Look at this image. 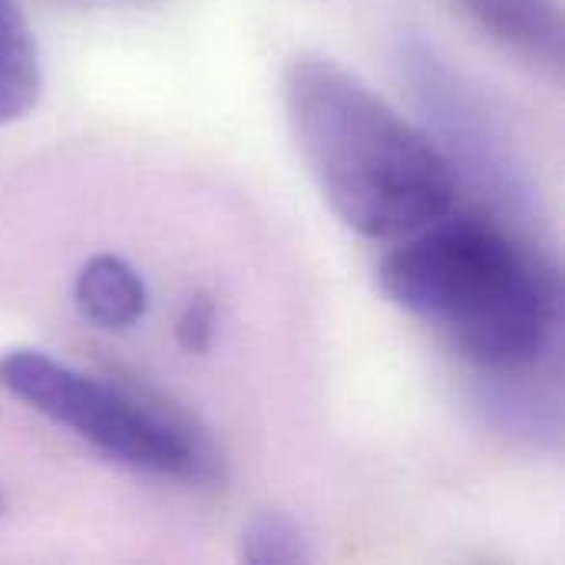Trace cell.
I'll use <instances>...</instances> for the list:
<instances>
[{
  "instance_id": "obj_8",
  "label": "cell",
  "mask_w": 565,
  "mask_h": 565,
  "mask_svg": "<svg viewBox=\"0 0 565 565\" xmlns=\"http://www.w3.org/2000/svg\"><path fill=\"white\" fill-rule=\"evenodd\" d=\"M218 331V305L209 291H192L175 321V341L185 354H209Z\"/></svg>"
},
{
  "instance_id": "obj_2",
  "label": "cell",
  "mask_w": 565,
  "mask_h": 565,
  "mask_svg": "<svg viewBox=\"0 0 565 565\" xmlns=\"http://www.w3.org/2000/svg\"><path fill=\"white\" fill-rule=\"evenodd\" d=\"M377 285L490 374H523L556 348V271L490 215L447 212L394 242Z\"/></svg>"
},
{
  "instance_id": "obj_4",
  "label": "cell",
  "mask_w": 565,
  "mask_h": 565,
  "mask_svg": "<svg viewBox=\"0 0 565 565\" xmlns=\"http://www.w3.org/2000/svg\"><path fill=\"white\" fill-rule=\"evenodd\" d=\"M463 17L507 53L546 76L563 73V3L559 0H454Z\"/></svg>"
},
{
  "instance_id": "obj_10",
  "label": "cell",
  "mask_w": 565,
  "mask_h": 565,
  "mask_svg": "<svg viewBox=\"0 0 565 565\" xmlns=\"http://www.w3.org/2000/svg\"><path fill=\"white\" fill-rule=\"evenodd\" d=\"M7 510V500H3V493H0V513Z\"/></svg>"
},
{
  "instance_id": "obj_7",
  "label": "cell",
  "mask_w": 565,
  "mask_h": 565,
  "mask_svg": "<svg viewBox=\"0 0 565 565\" xmlns=\"http://www.w3.org/2000/svg\"><path fill=\"white\" fill-rule=\"evenodd\" d=\"M238 559L252 565L311 563V546L305 530L278 510L252 516L238 536Z\"/></svg>"
},
{
  "instance_id": "obj_3",
  "label": "cell",
  "mask_w": 565,
  "mask_h": 565,
  "mask_svg": "<svg viewBox=\"0 0 565 565\" xmlns=\"http://www.w3.org/2000/svg\"><path fill=\"white\" fill-rule=\"evenodd\" d=\"M0 387L122 467L192 483L222 480V454L209 430L146 384L103 381L20 348L0 358Z\"/></svg>"
},
{
  "instance_id": "obj_6",
  "label": "cell",
  "mask_w": 565,
  "mask_h": 565,
  "mask_svg": "<svg viewBox=\"0 0 565 565\" xmlns=\"http://www.w3.org/2000/svg\"><path fill=\"white\" fill-rule=\"evenodd\" d=\"M43 93V66L33 26L20 0H0V126L33 113Z\"/></svg>"
},
{
  "instance_id": "obj_5",
  "label": "cell",
  "mask_w": 565,
  "mask_h": 565,
  "mask_svg": "<svg viewBox=\"0 0 565 565\" xmlns=\"http://www.w3.org/2000/svg\"><path fill=\"white\" fill-rule=\"evenodd\" d=\"M73 298L83 318H89L96 328L106 331H129L149 311V288L142 275L126 258L109 252L93 255L79 268Z\"/></svg>"
},
{
  "instance_id": "obj_9",
  "label": "cell",
  "mask_w": 565,
  "mask_h": 565,
  "mask_svg": "<svg viewBox=\"0 0 565 565\" xmlns=\"http://www.w3.org/2000/svg\"><path fill=\"white\" fill-rule=\"evenodd\" d=\"M66 3H76V7H146L152 0H66Z\"/></svg>"
},
{
  "instance_id": "obj_1",
  "label": "cell",
  "mask_w": 565,
  "mask_h": 565,
  "mask_svg": "<svg viewBox=\"0 0 565 565\" xmlns=\"http://www.w3.org/2000/svg\"><path fill=\"white\" fill-rule=\"evenodd\" d=\"M281 93L298 152L351 232L401 242L454 212L450 156L358 73L298 53L285 66Z\"/></svg>"
}]
</instances>
